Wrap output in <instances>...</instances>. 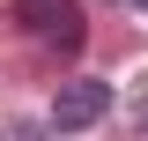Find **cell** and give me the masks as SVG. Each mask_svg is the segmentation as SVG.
<instances>
[{
	"mask_svg": "<svg viewBox=\"0 0 148 141\" xmlns=\"http://www.w3.org/2000/svg\"><path fill=\"white\" fill-rule=\"evenodd\" d=\"M111 111V82L104 74H74V82H59V97H52V126L59 134H82V126H96Z\"/></svg>",
	"mask_w": 148,
	"mask_h": 141,
	"instance_id": "cell-2",
	"label": "cell"
},
{
	"mask_svg": "<svg viewBox=\"0 0 148 141\" xmlns=\"http://www.w3.org/2000/svg\"><path fill=\"white\" fill-rule=\"evenodd\" d=\"M8 15H15L22 37L52 45V52H74V45H82V0H15Z\"/></svg>",
	"mask_w": 148,
	"mask_h": 141,
	"instance_id": "cell-1",
	"label": "cell"
},
{
	"mask_svg": "<svg viewBox=\"0 0 148 141\" xmlns=\"http://www.w3.org/2000/svg\"><path fill=\"white\" fill-rule=\"evenodd\" d=\"M141 8H148V0H141Z\"/></svg>",
	"mask_w": 148,
	"mask_h": 141,
	"instance_id": "cell-4",
	"label": "cell"
},
{
	"mask_svg": "<svg viewBox=\"0 0 148 141\" xmlns=\"http://www.w3.org/2000/svg\"><path fill=\"white\" fill-rule=\"evenodd\" d=\"M8 141H37V126H30V119H15V126H8Z\"/></svg>",
	"mask_w": 148,
	"mask_h": 141,
	"instance_id": "cell-3",
	"label": "cell"
}]
</instances>
